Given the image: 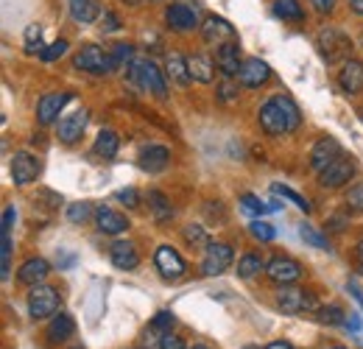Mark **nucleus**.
<instances>
[{"mask_svg": "<svg viewBox=\"0 0 363 349\" xmlns=\"http://www.w3.org/2000/svg\"><path fill=\"white\" fill-rule=\"evenodd\" d=\"M104 31H121V20H118V14L115 11H104Z\"/></svg>", "mask_w": 363, "mask_h": 349, "instance_id": "nucleus-47", "label": "nucleus"}, {"mask_svg": "<svg viewBox=\"0 0 363 349\" xmlns=\"http://www.w3.org/2000/svg\"><path fill=\"white\" fill-rule=\"evenodd\" d=\"M272 79V67L263 59H246L240 73H238V84L240 87H260Z\"/></svg>", "mask_w": 363, "mask_h": 349, "instance_id": "nucleus-19", "label": "nucleus"}, {"mask_svg": "<svg viewBox=\"0 0 363 349\" xmlns=\"http://www.w3.org/2000/svg\"><path fill=\"white\" fill-rule=\"evenodd\" d=\"M40 168H43L40 160H37L34 154H28V151H17V154L11 157V179H14L17 187H26V184L37 182Z\"/></svg>", "mask_w": 363, "mask_h": 349, "instance_id": "nucleus-13", "label": "nucleus"}, {"mask_svg": "<svg viewBox=\"0 0 363 349\" xmlns=\"http://www.w3.org/2000/svg\"><path fill=\"white\" fill-rule=\"evenodd\" d=\"M73 333H76V318L67 310H59V313L50 316V321H48V341L50 344H62Z\"/></svg>", "mask_w": 363, "mask_h": 349, "instance_id": "nucleus-23", "label": "nucleus"}, {"mask_svg": "<svg viewBox=\"0 0 363 349\" xmlns=\"http://www.w3.org/2000/svg\"><path fill=\"white\" fill-rule=\"evenodd\" d=\"M160 349H187V347H184V341H182L179 336L165 333V336H160Z\"/></svg>", "mask_w": 363, "mask_h": 349, "instance_id": "nucleus-46", "label": "nucleus"}, {"mask_svg": "<svg viewBox=\"0 0 363 349\" xmlns=\"http://www.w3.org/2000/svg\"><path fill=\"white\" fill-rule=\"evenodd\" d=\"M187 70H190L193 82L213 84V79H216V59H210L204 53H193V56H187Z\"/></svg>", "mask_w": 363, "mask_h": 349, "instance_id": "nucleus-25", "label": "nucleus"}, {"mask_svg": "<svg viewBox=\"0 0 363 349\" xmlns=\"http://www.w3.org/2000/svg\"><path fill=\"white\" fill-rule=\"evenodd\" d=\"M148 207H151V216L157 223H168L174 218V207L162 190H148Z\"/></svg>", "mask_w": 363, "mask_h": 349, "instance_id": "nucleus-30", "label": "nucleus"}, {"mask_svg": "<svg viewBox=\"0 0 363 349\" xmlns=\"http://www.w3.org/2000/svg\"><path fill=\"white\" fill-rule=\"evenodd\" d=\"M240 207H243L249 216H257V218H260V216H266V213L272 210V207H269L266 201H260L255 193H246V196H240Z\"/></svg>", "mask_w": 363, "mask_h": 349, "instance_id": "nucleus-38", "label": "nucleus"}, {"mask_svg": "<svg viewBox=\"0 0 363 349\" xmlns=\"http://www.w3.org/2000/svg\"><path fill=\"white\" fill-rule=\"evenodd\" d=\"M218 98L221 101H232V98H238V89L232 87V84H221L218 87Z\"/></svg>", "mask_w": 363, "mask_h": 349, "instance_id": "nucleus-49", "label": "nucleus"}, {"mask_svg": "<svg viewBox=\"0 0 363 349\" xmlns=\"http://www.w3.org/2000/svg\"><path fill=\"white\" fill-rule=\"evenodd\" d=\"M40 40H43V28H40L37 23H31V26L26 28V50L34 53V50L40 48Z\"/></svg>", "mask_w": 363, "mask_h": 349, "instance_id": "nucleus-45", "label": "nucleus"}, {"mask_svg": "<svg viewBox=\"0 0 363 349\" xmlns=\"http://www.w3.org/2000/svg\"><path fill=\"white\" fill-rule=\"evenodd\" d=\"M277 307L288 316H299V313H316L318 302L316 297L305 288H296V285H279L277 291Z\"/></svg>", "mask_w": 363, "mask_h": 349, "instance_id": "nucleus-3", "label": "nucleus"}, {"mask_svg": "<svg viewBox=\"0 0 363 349\" xmlns=\"http://www.w3.org/2000/svg\"><path fill=\"white\" fill-rule=\"evenodd\" d=\"M316 48L324 62L338 65V62H347V59H350V53H352V40H350L341 28L327 26V28H321L316 34Z\"/></svg>", "mask_w": 363, "mask_h": 349, "instance_id": "nucleus-2", "label": "nucleus"}, {"mask_svg": "<svg viewBox=\"0 0 363 349\" xmlns=\"http://www.w3.org/2000/svg\"><path fill=\"white\" fill-rule=\"evenodd\" d=\"M154 265H157V271H160V277H162V279H179L182 274L187 271V262L182 260L179 252H177L174 246H168V243L157 246Z\"/></svg>", "mask_w": 363, "mask_h": 349, "instance_id": "nucleus-11", "label": "nucleus"}, {"mask_svg": "<svg viewBox=\"0 0 363 349\" xmlns=\"http://www.w3.org/2000/svg\"><path fill=\"white\" fill-rule=\"evenodd\" d=\"M344 204H347V213H363V184H355L347 190Z\"/></svg>", "mask_w": 363, "mask_h": 349, "instance_id": "nucleus-42", "label": "nucleus"}, {"mask_svg": "<svg viewBox=\"0 0 363 349\" xmlns=\"http://www.w3.org/2000/svg\"><path fill=\"white\" fill-rule=\"evenodd\" d=\"M260 271H266V260L260 255H255V252H249V255H243L238 260V277H243V279H252Z\"/></svg>", "mask_w": 363, "mask_h": 349, "instance_id": "nucleus-32", "label": "nucleus"}, {"mask_svg": "<svg viewBox=\"0 0 363 349\" xmlns=\"http://www.w3.org/2000/svg\"><path fill=\"white\" fill-rule=\"evenodd\" d=\"M118 148H121L118 131H112V129H101V131H98V137H95V145H92L95 157H101V160H115V157H118Z\"/></svg>", "mask_w": 363, "mask_h": 349, "instance_id": "nucleus-29", "label": "nucleus"}, {"mask_svg": "<svg viewBox=\"0 0 363 349\" xmlns=\"http://www.w3.org/2000/svg\"><path fill=\"white\" fill-rule=\"evenodd\" d=\"M347 226V216H333L330 218V232H344Z\"/></svg>", "mask_w": 363, "mask_h": 349, "instance_id": "nucleus-50", "label": "nucleus"}, {"mask_svg": "<svg viewBox=\"0 0 363 349\" xmlns=\"http://www.w3.org/2000/svg\"><path fill=\"white\" fill-rule=\"evenodd\" d=\"M238 34H235V28H232V23H227L224 17H216V14H210V17H204V23H201V40L207 45H224V43H232Z\"/></svg>", "mask_w": 363, "mask_h": 349, "instance_id": "nucleus-16", "label": "nucleus"}, {"mask_svg": "<svg viewBox=\"0 0 363 349\" xmlns=\"http://www.w3.org/2000/svg\"><path fill=\"white\" fill-rule=\"evenodd\" d=\"M174 324H177V316H174L171 310H160V313H157V316L151 318L148 330H154V333L165 336V333H171V330H174Z\"/></svg>", "mask_w": 363, "mask_h": 349, "instance_id": "nucleus-35", "label": "nucleus"}, {"mask_svg": "<svg viewBox=\"0 0 363 349\" xmlns=\"http://www.w3.org/2000/svg\"><path fill=\"white\" fill-rule=\"evenodd\" d=\"M274 14L282 23H299V20H305V11H302L299 0H274Z\"/></svg>", "mask_w": 363, "mask_h": 349, "instance_id": "nucleus-31", "label": "nucleus"}, {"mask_svg": "<svg viewBox=\"0 0 363 349\" xmlns=\"http://www.w3.org/2000/svg\"><path fill=\"white\" fill-rule=\"evenodd\" d=\"M311 6L316 9L318 14H330L335 9V0H311Z\"/></svg>", "mask_w": 363, "mask_h": 349, "instance_id": "nucleus-48", "label": "nucleus"}, {"mask_svg": "<svg viewBox=\"0 0 363 349\" xmlns=\"http://www.w3.org/2000/svg\"><path fill=\"white\" fill-rule=\"evenodd\" d=\"M216 67H218V73H221L224 79H232V76L240 73L243 62H240V45H238V40L216 48Z\"/></svg>", "mask_w": 363, "mask_h": 349, "instance_id": "nucleus-17", "label": "nucleus"}, {"mask_svg": "<svg viewBox=\"0 0 363 349\" xmlns=\"http://www.w3.org/2000/svg\"><path fill=\"white\" fill-rule=\"evenodd\" d=\"M109 53H112V59H115V67H123V65L132 59V45L115 43L112 48H109Z\"/></svg>", "mask_w": 363, "mask_h": 349, "instance_id": "nucleus-43", "label": "nucleus"}, {"mask_svg": "<svg viewBox=\"0 0 363 349\" xmlns=\"http://www.w3.org/2000/svg\"><path fill=\"white\" fill-rule=\"evenodd\" d=\"M344 327H347V330H352V333H358V330H361V318L350 310V316H347V324H344Z\"/></svg>", "mask_w": 363, "mask_h": 349, "instance_id": "nucleus-51", "label": "nucleus"}, {"mask_svg": "<svg viewBox=\"0 0 363 349\" xmlns=\"http://www.w3.org/2000/svg\"><path fill=\"white\" fill-rule=\"evenodd\" d=\"M73 101L70 92H50V95H43L40 104H37V123L40 126H53L59 121V112Z\"/></svg>", "mask_w": 363, "mask_h": 349, "instance_id": "nucleus-14", "label": "nucleus"}, {"mask_svg": "<svg viewBox=\"0 0 363 349\" xmlns=\"http://www.w3.org/2000/svg\"><path fill=\"white\" fill-rule=\"evenodd\" d=\"M123 3H129V6H140L143 0H123Z\"/></svg>", "mask_w": 363, "mask_h": 349, "instance_id": "nucleus-56", "label": "nucleus"}, {"mask_svg": "<svg viewBox=\"0 0 363 349\" xmlns=\"http://www.w3.org/2000/svg\"><path fill=\"white\" fill-rule=\"evenodd\" d=\"M95 226L104 232V235H121L129 229V218L112 207H95Z\"/></svg>", "mask_w": 363, "mask_h": 349, "instance_id": "nucleus-22", "label": "nucleus"}, {"mask_svg": "<svg viewBox=\"0 0 363 349\" xmlns=\"http://www.w3.org/2000/svg\"><path fill=\"white\" fill-rule=\"evenodd\" d=\"M299 235H302V240L308 243V246H313V249H330V243H327V238L316 232L311 223H299Z\"/></svg>", "mask_w": 363, "mask_h": 349, "instance_id": "nucleus-36", "label": "nucleus"}, {"mask_svg": "<svg viewBox=\"0 0 363 349\" xmlns=\"http://www.w3.org/2000/svg\"><path fill=\"white\" fill-rule=\"evenodd\" d=\"M249 232H252L255 240H263V243H272L274 238H277V229H274L272 223H266V221L260 218H255L249 223Z\"/></svg>", "mask_w": 363, "mask_h": 349, "instance_id": "nucleus-37", "label": "nucleus"}, {"mask_svg": "<svg viewBox=\"0 0 363 349\" xmlns=\"http://www.w3.org/2000/svg\"><path fill=\"white\" fill-rule=\"evenodd\" d=\"M115 201H121L123 207H129V210H135V207H140V193H137L135 187H126V190H118V193H115Z\"/></svg>", "mask_w": 363, "mask_h": 349, "instance_id": "nucleus-44", "label": "nucleus"}, {"mask_svg": "<svg viewBox=\"0 0 363 349\" xmlns=\"http://www.w3.org/2000/svg\"><path fill=\"white\" fill-rule=\"evenodd\" d=\"M355 174H358L355 160L347 157V154H341L335 162H330V165L318 174V184L327 187V190H338V187L350 184V179H355Z\"/></svg>", "mask_w": 363, "mask_h": 349, "instance_id": "nucleus-6", "label": "nucleus"}, {"mask_svg": "<svg viewBox=\"0 0 363 349\" xmlns=\"http://www.w3.org/2000/svg\"><path fill=\"white\" fill-rule=\"evenodd\" d=\"M204 249H207L204 257H201V274H204V277H218V274H224L229 265H232V260H235V252H232L229 243L210 240Z\"/></svg>", "mask_w": 363, "mask_h": 349, "instance_id": "nucleus-8", "label": "nucleus"}, {"mask_svg": "<svg viewBox=\"0 0 363 349\" xmlns=\"http://www.w3.org/2000/svg\"><path fill=\"white\" fill-rule=\"evenodd\" d=\"M347 3H350V9H352L355 14H361L363 17V0H347Z\"/></svg>", "mask_w": 363, "mask_h": 349, "instance_id": "nucleus-54", "label": "nucleus"}, {"mask_svg": "<svg viewBox=\"0 0 363 349\" xmlns=\"http://www.w3.org/2000/svg\"><path fill=\"white\" fill-rule=\"evenodd\" d=\"M14 218H17V213L9 204L3 210V221H0V260H3L0 277L3 279H9V274H11V226H14Z\"/></svg>", "mask_w": 363, "mask_h": 349, "instance_id": "nucleus-15", "label": "nucleus"}, {"mask_svg": "<svg viewBox=\"0 0 363 349\" xmlns=\"http://www.w3.org/2000/svg\"><path fill=\"white\" fill-rule=\"evenodd\" d=\"M182 238L190 243V246H207L210 240H207V232L199 226V223H187L184 229H182Z\"/></svg>", "mask_w": 363, "mask_h": 349, "instance_id": "nucleus-40", "label": "nucleus"}, {"mask_svg": "<svg viewBox=\"0 0 363 349\" xmlns=\"http://www.w3.org/2000/svg\"><path fill=\"white\" fill-rule=\"evenodd\" d=\"M257 121H260V129L266 131L269 137H285V134H294L302 126V112H299L294 98L272 95L269 101L260 104Z\"/></svg>", "mask_w": 363, "mask_h": 349, "instance_id": "nucleus-1", "label": "nucleus"}, {"mask_svg": "<svg viewBox=\"0 0 363 349\" xmlns=\"http://www.w3.org/2000/svg\"><path fill=\"white\" fill-rule=\"evenodd\" d=\"M341 154H344V151H341V145H338L335 137H321V140H316V145L311 148V168H313L316 174H321V171H324L330 162H335Z\"/></svg>", "mask_w": 363, "mask_h": 349, "instance_id": "nucleus-18", "label": "nucleus"}, {"mask_svg": "<svg viewBox=\"0 0 363 349\" xmlns=\"http://www.w3.org/2000/svg\"><path fill=\"white\" fill-rule=\"evenodd\" d=\"M73 349H82V347H73Z\"/></svg>", "mask_w": 363, "mask_h": 349, "instance_id": "nucleus-60", "label": "nucleus"}, {"mask_svg": "<svg viewBox=\"0 0 363 349\" xmlns=\"http://www.w3.org/2000/svg\"><path fill=\"white\" fill-rule=\"evenodd\" d=\"M272 193L277 196H282V199H288V201H294L299 210H305V213H311V204H308V199H302L296 190H291L288 184H272Z\"/></svg>", "mask_w": 363, "mask_h": 349, "instance_id": "nucleus-39", "label": "nucleus"}, {"mask_svg": "<svg viewBox=\"0 0 363 349\" xmlns=\"http://www.w3.org/2000/svg\"><path fill=\"white\" fill-rule=\"evenodd\" d=\"M137 70H140V84H143V92H151L154 98L160 101H168V82H165V73L151 62H137Z\"/></svg>", "mask_w": 363, "mask_h": 349, "instance_id": "nucleus-10", "label": "nucleus"}, {"mask_svg": "<svg viewBox=\"0 0 363 349\" xmlns=\"http://www.w3.org/2000/svg\"><path fill=\"white\" fill-rule=\"evenodd\" d=\"M335 349H347V347H335Z\"/></svg>", "mask_w": 363, "mask_h": 349, "instance_id": "nucleus-59", "label": "nucleus"}, {"mask_svg": "<svg viewBox=\"0 0 363 349\" xmlns=\"http://www.w3.org/2000/svg\"><path fill=\"white\" fill-rule=\"evenodd\" d=\"M59 305H62V299H59V291H56V288H50L45 282L31 285V291H28V316H31L34 321L50 318L53 313L62 310Z\"/></svg>", "mask_w": 363, "mask_h": 349, "instance_id": "nucleus-5", "label": "nucleus"}, {"mask_svg": "<svg viewBox=\"0 0 363 349\" xmlns=\"http://www.w3.org/2000/svg\"><path fill=\"white\" fill-rule=\"evenodd\" d=\"M109 260H112L115 268H121V271H135L137 265H140V255H137L135 243L115 240L112 249H109Z\"/></svg>", "mask_w": 363, "mask_h": 349, "instance_id": "nucleus-24", "label": "nucleus"}, {"mask_svg": "<svg viewBox=\"0 0 363 349\" xmlns=\"http://www.w3.org/2000/svg\"><path fill=\"white\" fill-rule=\"evenodd\" d=\"M266 274L277 285H294L296 279H302L305 268H302V262H296L294 257H272V260L266 262Z\"/></svg>", "mask_w": 363, "mask_h": 349, "instance_id": "nucleus-12", "label": "nucleus"}, {"mask_svg": "<svg viewBox=\"0 0 363 349\" xmlns=\"http://www.w3.org/2000/svg\"><path fill=\"white\" fill-rule=\"evenodd\" d=\"M92 216H95V207L90 201H76V204L67 207V221L70 223H87Z\"/></svg>", "mask_w": 363, "mask_h": 349, "instance_id": "nucleus-34", "label": "nucleus"}, {"mask_svg": "<svg viewBox=\"0 0 363 349\" xmlns=\"http://www.w3.org/2000/svg\"><path fill=\"white\" fill-rule=\"evenodd\" d=\"M48 274H50L48 260H43V257H28V260L17 268V282L20 285H40Z\"/></svg>", "mask_w": 363, "mask_h": 349, "instance_id": "nucleus-26", "label": "nucleus"}, {"mask_svg": "<svg viewBox=\"0 0 363 349\" xmlns=\"http://www.w3.org/2000/svg\"><path fill=\"white\" fill-rule=\"evenodd\" d=\"M313 316H316L318 324H324V327H338V324H347V313H344L338 305L318 307Z\"/></svg>", "mask_w": 363, "mask_h": 349, "instance_id": "nucleus-33", "label": "nucleus"}, {"mask_svg": "<svg viewBox=\"0 0 363 349\" xmlns=\"http://www.w3.org/2000/svg\"><path fill=\"white\" fill-rule=\"evenodd\" d=\"M165 76L177 84V87H184V84H190L193 79H190V70H187V59L177 53V50H171L168 56H165Z\"/></svg>", "mask_w": 363, "mask_h": 349, "instance_id": "nucleus-28", "label": "nucleus"}, {"mask_svg": "<svg viewBox=\"0 0 363 349\" xmlns=\"http://www.w3.org/2000/svg\"><path fill=\"white\" fill-rule=\"evenodd\" d=\"M165 23H168V28L177 31V34H187V31H193V28H201L196 6H190V3H184V0L171 3V6L165 9Z\"/></svg>", "mask_w": 363, "mask_h": 349, "instance_id": "nucleus-9", "label": "nucleus"}, {"mask_svg": "<svg viewBox=\"0 0 363 349\" xmlns=\"http://www.w3.org/2000/svg\"><path fill=\"white\" fill-rule=\"evenodd\" d=\"M137 165L145 171V174H162L168 165H171V151L165 145H145L140 151V160Z\"/></svg>", "mask_w": 363, "mask_h": 349, "instance_id": "nucleus-20", "label": "nucleus"}, {"mask_svg": "<svg viewBox=\"0 0 363 349\" xmlns=\"http://www.w3.org/2000/svg\"><path fill=\"white\" fill-rule=\"evenodd\" d=\"M355 265H358V271L363 274V240H358V246H355Z\"/></svg>", "mask_w": 363, "mask_h": 349, "instance_id": "nucleus-52", "label": "nucleus"}, {"mask_svg": "<svg viewBox=\"0 0 363 349\" xmlns=\"http://www.w3.org/2000/svg\"><path fill=\"white\" fill-rule=\"evenodd\" d=\"M73 67L76 70H84L92 76H109L115 70V59L109 50L98 48V45H84L76 56H73Z\"/></svg>", "mask_w": 363, "mask_h": 349, "instance_id": "nucleus-4", "label": "nucleus"}, {"mask_svg": "<svg viewBox=\"0 0 363 349\" xmlns=\"http://www.w3.org/2000/svg\"><path fill=\"white\" fill-rule=\"evenodd\" d=\"M243 349H260V347H252V344H249V347H243Z\"/></svg>", "mask_w": 363, "mask_h": 349, "instance_id": "nucleus-58", "label": "nucleus"}, {"mask_svg": "<svg viewBox=\"0 0 363 349\" xmlns=\"http://www.w3.org/2000/svg\"><path fill=\"white\" fill-rule=\"evenodd\" d=\"M266 349H294V347H291L288 341H274V344H269Z\"/></svg>", "mask_w": 363, "mask_h": 349, "instance_id": "nucleus-55", "label": "nucleus"}, {"mask_svg": "<svg viewBox=\"0 0 363 349\" xmlns=\"http://www.w3.org/2000/svg\"><path fill=\"white\" fill-rule=\"evenodd\" d=\"M67 9H70L73 23H79V26H90L101 17V3L98 0H67Z\"/></svg>", "mask_w": 363, "mask_h": 349, "instance_id": "nucleus-27", "label": "nucleus"}, {"mask_svg": "<svg viewBox=\"0 0 363 349\" xmlns=\"http://www.w3.org/2000/svg\"><path fill=\"white\" fill-rule=\"evenodd\" d=\"M190 349H210V347H207V344H193Z\"/></svg>", "mask_w": 363, "mask_h": 349, "instance_id": "nucleus-57", "label": "nucleus"}, {"mask_svg": "<svg viewBox=\"0 0 363 349\" xmlns=\"http://www.w3.org/2000/svg\"><path fill=\"white\" fill-rule=\"evenodd\" d=\"M87 123H90V109L82 106V109L65 112V115L59 118V123H56V137H59V143H65V145L79 143L84 129H87Z\"/></svg>", "mask_w": 363, "mask_h": 349, "instance_id": "nucleus-7", "label": "nucleus"}, {"mask_svg": "<svg viewBox=\"0 0 363 349\" xmlns=\"http://www.w3.org/2000/svg\"><path fill=\"white\" fill-rule=\"evenodd\" d=\"M67 48H70V45H67V40H56V43H50L48 48H43V50H40V59L50 65V62L62 59V56L67 53Z\"/></svg>", "mask_w": 363, "mask_h": 349, "instance_id": "nucleus-41", "label": "nucleus"}, {"mask_svg": "<svg viewBox=\"0 0 363 349\" xmlns=\"http://www.w3.org/2000/svg\"><path fill=\"white\" fill-rule=\"evenodd\" d=\"M338 87L344 89L347 95H358L363 89V62L361 59H347L341 62L338 70Z\"/></svg>", "mask_w": 363, "mask_h": 349, "instance_id": "nucleus-21", "label": "nucleus"}, {"mask_svg": "<svg viewBox=\"0 0 363 349\" xmlns=\"http://www.w3.org/2000/svg\"><path fill=\"white\" fill-rule=\"evenodd\" d=\"M350 294H352V297H355V299L361 302V307H363V291L358 288V285H355V282H350Z\"/></svg>", "mask_w": 363, "mask_h": 349, "instance_id": "nucleus-53", "label": "nucleus"}]
</instances>
